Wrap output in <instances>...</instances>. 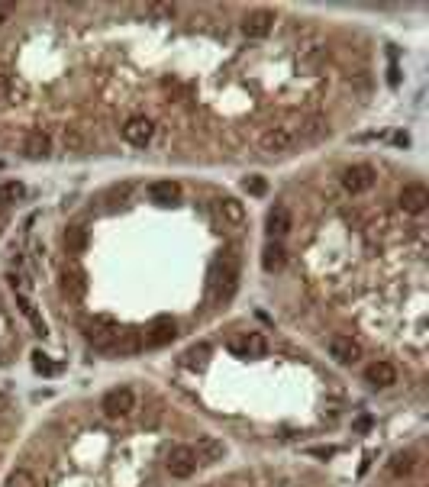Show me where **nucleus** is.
<instances>
[{
    "label": "nucleus",
    "mask_w": 429,
    "mask_h": 487,
    "mask_svg": "<svg viewBox=\"0 0 429 487\" xmlns=\"http://www.w3.org/2000/svg\"><path fill=\"white\" fill-rule=\"evenodd\" d=\"M197 455H194V449L191 445H175L168 452V458H165V468H168V474L171 478H177V481H187L197 471Z\"/></svg>",
    "instance_id": "obj_1"
},
{
    "label": "nucleus",
    "mask_w": 429,
    "mask_h": 487,
    "mask_svg": "<svg viewBox=\"0 0 429 487\" xmlns=\"http://www.w3.org/2000/svg\"><path fill=\"white\" fill-rule=\"evenodd\" d=\"M101 407H103L107 416H126V413L136 410V394L129 391V387H113V391L103 394Z\"/></svg>",
    "instance_id": "obj_2"
},
{
    "label": "nucleus",
    "mask_w": 429,
    "mask_h": 487,
    "mask_svg": "<svg viewBox=\"0 0 429 487\" xmlns=\"http://www.w3.org/2000/svg\"><path fill=\"white\" fill-rule=\"evenodd\" d=\"M397 201H400V210H404V213L420 217V213L429 207V191H426V184H416V181H410V184L400 187Z\"/></svg>",
    "instance_id": "obj_3"
},
{
    "label": "nucleus",
    "mask_w": 429,
    "mask_h": 487,
    "mask_svg": "<svg viewBox=\"0 0 429 487\" xmlns=\"http://www.w3.org/2000/svg\"><path fill=\"white\" fill-rule=\"evenodd\" d=\"M152 136H155V123H152L149 117H129L126 123H123V139H126L129 145H136V149L149 145Z\"/></svg>",
    "instance_id": "obj_4"
},
{
    "label": "nucleus",
    "mask_w": 429,
    "mask_h": 487,
    "mask_svg": "<svg viewBox=\"0 0 429 487\" xmlns=\"http://www.w3.org/2000/svg\"><path fill=\"white\" fill-rule=\"evenodd\" d=\"M375 177H378V175H375V168L365 165V161H362V165H349V168L342 171V187L349 194H365L371 184H375Z\"/></svg>",
    "instance_id": "obj_5"
},
{
    "label": "nucleus",
    "mask_w": 429,
    "mask_h": 487,
    "mask_svg": "<svg viewBox=\"0 0 429 487\" xmlns=\"http://www.w3.org/2000/svg\"><path fill=\"white\" fill-rule=\"evenodd\" d=\"M326 349H329V358L339 361V365H355L362 358V345L355 342L352 336H333Z\"/></svg>",
    "instance_id": "obj_6"
},
{
    "label": "nucleus",
    "mask_w": 429,
    "mask_h": 487,
    "mask_svg": "<svg viewBox=\"0 0 429 487\" xmlns=\"http://www.w3.org/2000/svg\"><path fill=\"white\" fill-rule=\"evenodd\" d=\"M271 26H275V13H268V10H252V13L242 20V36L245 39H265V36L271 33Z\"/></svg>",
    "instance_id": "obj_7"
},
{
    "label": "nucleus",
    "mask_w": 429,
    "mask_h": 487,
    "mask_svg": "<svg viewBox=\"0 0 429 487\" xmlns=\"http://www.w3.org/2000/svg\"><path fill=\"white\" fill-rule=\"evenodd\" d=\"M291 226H294V219H291V210H287L284 203H275L268 210V217H265V229H268L271 239H281V235L291 233Z\"/></svg>",
    "instance_id": "obj_8"
},
{
    "label": "nucleus",
    "mask_w": 429,
    "mask_h": 487,
    "mask_svg": "<svg viewBox=\"0 0 429 487\" xmlns=\"http://www.w3.org/2000/svg\"><path fill=\"white\" fill-rule=\"evenodd\" d=\"M61 291L68 294V300H81V297L87 294V277L78 265H68V268L61 271Z\"/></svg>",
    "instance_id": "obj_9"
},
{
    "label": "nucleus",
    "mask_w": 429,
    "mask_h": 487,
    "mask_svg": "<svg viewBox=\"0 0 429 487\" xmlns=\"http://www.w3.org/2000/svg\"><path fill=\"white\" fill-rule=\"evenodd\" d=\"M49 152H52L49 133H43V129H29V133L23 136V155H26V159L39 161V159H45Z\"/></svg>",
    "instance_id": "obj_10"
},
{
    "label": "nucleus",
    "mask_w": 429,
    "mask_h": 487,
    "mask_svg": "<svg viewBox=\"0 0 429 487\" xmlns=\"http://www.w3.org/2000/svg\"><path fill=\"white\" fill-rule=\"evenodd\" d=\"M177 336V323L171 317H159V319H152V326H149V333H145V342L149 345H168L171 339Z\"/></svg>",
    "instance_id": "obj_11"
},
{
    "label": "nucleus",
    "mask_w": 429,
    "mask_h": 487,
    "mask_svg": "<svg viewBox=\"0 0 429 487\" xmlns=\"http://www.w3.org/2000/svg\"><path fill=\"white\" fill-rule=\"evenodd\" d=\"M291 145H294V133L287 126H271L268 133L261 136V152H271V155L275 152H287Z\"/></svg>",
    "instance_id": "obj_12"
},
{
    "label": "nucleus",
    "mask_w": 429,
    "mask_h": 487,
    "mask_svg": "<svg viewBox=\"0 0 429 487\" xmlns=\"http://www.w3.org/2000/svg\"><path fill=\"white\" fill-rule=\"evenodd\" d=\"M365 381L371 387H391V384H397V371L391 361H371L368 368H365Z\"/></svg>",
    "instance_id": "obj_13"
},
{
    "label": "nucleus",
    "mask_w": 429,
    "mask_h": 487,
    "mask_svg": "<svg viewBox=\"0 0 429 487\" xmlns=\"http://www.w3.org/2000/svg\"><path fill=\"white\" fill-rule=\"evenodd\" d=\"M194 449V455H197V462H219L223 455H226V445L219 442L217 436H201L197 439V445H191Z\"/></svg>",
    "instance_id": "obj_14"
},
{
    "label": "nucleus",
    "mask_w": 429,
    "mask_h": 487,
    "mask_svg": "<svg viewBox=\"0 0 429 487\" xmlns=\"http://www.w3.org/2000/svg\"><path fill=\"white\" fill-rule=\"evenodd\" d=\"M284 261H287V252H284V245H281L278 239H271V242L261 249V268L268 271V275H275V271L284 268Z\"/></svg>",
    "instance_id": "obj_15"
},
{
    "label": "nucleus",
    "mask_w": 429,
    "mask_h": 487,
    "mask_svg": "<svg viewBox=\"0 0 429 487\" xmlns=\"http://www.w3.org/2000/svg\"><path fill=\"white\" fill-rule=\"evenodd\" d=\"M177 194H181V187H177L175 181H152V184H149V201L159 203V207H168V203H175Z\"/></svg>",
    "instance_id": "obj_16"
},
{
    "label": "nucleus",
    "mask_w": 429,
    "mask_h": 487,
    "mask_svg": "<svg viewBox=\"0 0 429 487\" xmlns=\"http://www.w3.org/2000/svg\"><path fill=\"white\" fill-rule=\"evenodd\" d=\"M65 249H68V255H81L87 249V229L85 226H68L65 229Z\"/></svg>",
    "instance_id": "obj_17"
},
{
    "label": "nucleus",
    "mask_w": 429,
    "mask_h": 487,
    "mask_svg": "<svg viewBox=\"0 0 429 487\" xmlns=\"http://www.w3.org/2000/svg\"><path fill=\"white\" fill-rule=\"evenodd\" d=\"M17 303H20V310H23V317L33 323V329H36V336H45V319L39 317V310H36V303L29 300V297H23V294H17Z\"/></svg>",
    "instance_id": "obj_18"
},
{
    "label": "nucleus",
    "mask_w": 429,
    "mask_h": 487,
    "mask_svg": "<svg viewBox=\"0 0 429 487\" xmlns=\"http://www.w3.org/2000/svg\"><path fill=\"white\" fill-rule=\"evenodd\" d=\"M219 213H223V219L233 223V226H242L245 223V207L236 201V197H226V201L219 203Z\"/></svg>",
    "instance_id": "obj_19"
},
{
    "label": "nucleus",
    "mask_w": 429,
    "mask_h": 487,
    "mask_svg": "<svg viewBox=\"0 0 429 487\" xmlns=\"http://www.w3.org/2000/svg\"><path fill=\"white\" fill-rule=\"evenodd\" d=\"M413 468H416V455L413 452H397L394 458H391V474H394V478H407Z\"/></svg>",
    "instance_id": "obj_20"
},
{
    "label": "nucleus",
    "mask_w": 429,
    "mask_h": 487,
    "mask_svg": "<svg viewBox=\"0 0 429 487\" xmlns=\"http://www.w3.org/2000/svg\"><path fill=\"white\" fill-rule=\"evenodd\" d=\"M110 352H119V355H129V352H139V336L136 333H117Z\"/></svg>",
    "instance_id": "obj_21"
},
{
    "label": "nucleus",
    "mask_w": 429,
    "mask_h": 487,
    "mask_svg": "<svg viewBox=\"0 0 429 487\" xmlns=\"http://www.w3.org/2000/svg\"><path fill=\"white\" fill-rule=\"evenodd\" d=\"M207 355H210V345H207V342H197V345H191V349L184 352V365H187V368H201Z\"/></svg>",
    "instance_id": "obj_22"
},
{
    "label": "nucleus",
    "mask_w": 429,
    "mask_h": 487,
    "mask_svg": "<svg viewBox=\"0 0 429 487\" xmlns=\"http://www.w3.org/2000/svg\"><path fill=\"white\" fill-rule=\"evenodd\" d=\"M23 194H26V187L20 181H3L0 184V203H17V201H23Z\"/></svg>",
    "instance_id": "obj_23"
},
{
    "label": "nucleus",
    "mask_w": 429,
    "mask_h": 487,
    "mask_svg": "<svg viewBox=\"0 0 429 487\" xmlns=\"http://www.w3.org/2000/svg\"><path fill=\"white\" fill-rule=\"evenodd\" d=\"M242 191L249 194V197H265V194H268V181L261 175H249L242 181Z\"/></svg>",
    "instance_id": "obj_24"
},
{
    "label": "nucleus",
    "mask_w": 429,
    "mask_h": 487,
    "mask_svg": "<svg viewBox=\"0 0 429 487\" xmlns=\"http://www.w3.org/2000/svg\"><path fill=\"white\" fill-rule=\"evenodd\" d=\"M265 349H268V342H265L261 333H249V336L242 339V352L245 355H265Z\"/></svg>",
    "instance_id": "obj_25"
},
{
    "label": "nucleus",
    "mask_w": 429,
    "mask_h": 487,
    "mask_svg": "<svg viewBox=\"0 0 429 487\" xmlns=\"http://www.w3.org/2000/svg\"><path fill=\"white\" fill-rule=\"evenodd\" d=\"M7 487H39V481L33 478V471H26V468H17V471H10V478H7Z\"/></svg>",
    "instance_id": "obj_26"
},
{
    "label": "nucleus",
    "mask_w": 429,
    "mask_h": 487,
    "mask_svg": "<svg viewBox=\"0 0 429 487\" xmlns=\"http://www.w3.org/2000/svg\"><path fill=\"white\" fill-rule=\"evenodd\" d=\"M33 368H36V375H45V378L59 375V365L49 361V355H43V352H33Z\"/></svg>",
    "instance_id": "obj_27"
},
{
    "label": "nucleus",
    "mask_w": 429,
    "mask_h": 487,
    "mask_svg": "<svg viewBox=\"0 0 429 487\" xmlns=\"http://www.w3.org/2000/svg\"><path fill=\"white\" fill-rule=\"evenodd\" d=\"M61 143H65L68 152H81V149H85V139H81V133H78V129H68V133L61 136Z\"/></svg>",
    "instance_id": "obj_28"
},
{
    "label": "nucleus",
    "mask_w": 429,
    "mask_h": 487,
    "mask_svg": "<svg viewBox=\"0 0 429 487\" xmlns=\"http://www.w3.org/2000/svg\"><path fill=\"white\" fill-rule=\"evenodd\" d=\"M300 133H303V136H310V139H313V136H323V133H326V119H323V117L307 119V126H303Z\"/></svg>",
    "instance_id": "obj_29"
},
{
    "label": "nucleus",
    "mask_w": 429,
    "mask_h": 487,
    "mask_svg": "<svg viewBox=\"0 0 429 487\" xmlns=\"http://www.w3.org/2000/svg\"><path fill=\"white\" fill-rule=\"evenodd\" d=\"M149 13H155V17H175V7L171 3H152Z\"/></svg>",
    "instance_id": "obj_30"
},
{
    "label": "nucleus",
    "mask_w": 429,
    "mask_h": 487,
    "mask_svg": "<svg viewBox=\"0 0 429 487\" xmlns=\"http://www.w3.org/2000/svg\"><path fill=\"white\" fill-rule=\"evenodd\" d=\"M310 455H320V458H329V455H336V449H333V445H326V449H310Z\"/></svg>",
    "instance_id": "obj_31"
},
{
    "label": "nucleus",
    "mask_w": 429,
    "mask_h": 487,
    "mask_svg": "<svg viewBox=\"0 0 429 487\" xmlns=\"http://www.w3.org/2000/svg\"><path fill=\"white\" fill-rule=\"evenodd\" d=\"M7 17H10V7H3V3H0V26L7 23Z\"/></svg>",
    "instance_id": "obj_32"
}]
</instances>
